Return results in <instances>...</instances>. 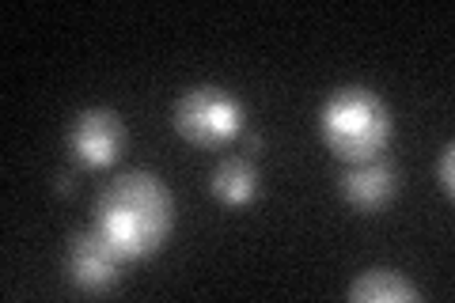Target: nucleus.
I'll return each instance as SVG.
<instances>
[{
    "mask_svg": "<svg viewBox=\"0 0 455 303\" xmlns=\"http://www.w3.org/2000/svg\"><path fill=\"white\" fill-rule=\"evenodd\" d=\"M262 182H259V171L247 155H228V160L212 171V197L228 209H243L259 197Z\"/></svg>",
    "mask_w": 455,
    "mask_h": 303,
    "instance_id": "8",
    "label": "nucleus"
},
{
    "mask_svg": "<svg viewBox=\"0 0 455 303\" xmlns=\"http://www.w3.org/2000/svg\"><path fill=\"white\" fill-rule=\"evenodd\" d=\"M319 140L341 163L379 160L391 140V110L368 88H338L319 107Z\"/></svg>",
    "mask_w": 455,
    "mask_h": 303,
    "instance_id": "2",
    "label": "nucleus"
},
{
    "mask_svg": "<svg viewBox=\"0 0 455 303\" xmlns=\"http://www.w3.org/2000/svg\"><path fill=\"white\" fill-rule=\"evenodd\" d=\"M436 186L444 190V197L455 194V148L451 144H444V152H440V160H436Z\"/></svg>",
    "mask_w": 455,
    "mask_h": 303,
    "instance_id": "9",
    "label": "nucleus"
},
{
    "mask_svg": "<svg viewBox=\"0 0 455 303\" xmlns=\"http://www.w3.org/2000/svg\"><path fill=\"white\" fill-rule=\"evenodd\" d=\"M175 129L194 148H224L243 137L247 114L232 92L220 88H190L175 103Z\"/></svg>",
    "mask_w": 455,
    "mask_h": 303,
    "instance_id": "3",
    "label": "nucleus"
},
{
    "mask_svg": "<svg viewBox=\"0 0 455 303\" xmlns=\"http://www.w3.org/2000/svg\"><path fill=\"white\" fill-rule=\"evenodd\" d=\"M346 296L353 303H421V288L398 269H364Z\"/></svg>",
    "mask_w": 455,
    "mask_h": 303,
    "instance_id": "7",
    "label": "nucleus"
},
{
    "mask_svg": "<svg viewBox=\"0 0 455 303\" xmlns=\"http://www.w3.org/2000/svg\"><path fill=\"white\" fill-rule=\"evenodd\" d=\"M338 194L349 209L357 212H379L391 205L395 197V171L383 160H364V163H349L338 179Z\"/></svg>",
    "mask_w": 455,
    "mask_h": 303,
    "instance_id": "6",
    "label": "nucleus"
},
{
    "mask_svg": "<svg viewBox=\"0 0 455 303\" xmlns=\"http://www.w3.org/2000/svg\"><path fill=\"white\" fill-rule=\"evenodd\" d=\"M118 266H122V258L107 247L95 227L68 239L65 269H68V281H73L80 292H88V296L110 292V288L118 284Z\"/></svg>",
    "mask_w": 455,
    "mask_h": 303,
    "instance_id": "5",
    "label": "nucleus"
},
{
    "mask_svg": "<svg viewBox=\"0 0 455 303\" xmlns=\"http://www.w3.org/2000/svg\"><path fill=\"white\" fill-rule=\"evenodd\" d=\"M175 227V197L152 171H125L95 201V232L122 258L145 262L160 254Z\"/></svg>",
    "mask_w": 455,
    "mask_h": 303,
    "instance_id": "1",
    "label": "nucleus"
},
{
    "mask_svg": "<svg viewBox=\"0 0 455 303\" xmlns=\"http://www.w3.org/2000/svg\"><path fill=\"white\" fill-rule=\"evenodd\" d=\"M125 148V125L114 110L92 107L76 114L73 129H68V152L76 155L80 167L88 171H107Z\"/></svg>",
    "mask_w": 455,
    "mask_h": 303,
    "instance_id": "4",
    "label": "nucleus"
}]
</instances>
